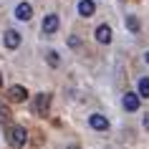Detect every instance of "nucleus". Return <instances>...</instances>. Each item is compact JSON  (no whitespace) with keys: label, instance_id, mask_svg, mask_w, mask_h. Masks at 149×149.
<instances>
[{"label":"nucleus","instance_id":"1","mask_svg":"<svg viewBox=\"0 0 149 149\" xmlns=\"http://www.w3.org/2000/svg\"><path fill=\"white\" fill-rule=\"evenodd\" d=\"M48 106H51V94H38V96H36V101H33V114L46 116Z\"/></svg>","mask_w":149,"mask_h":149},{"label":"nucleus","instance_id":"2","mask_svg":"<svg viewBox=\"0 0 149 149\" xmlns=\"http://www.w3.org/2000/svg\"><path fill=\"white\" fill-rule=\"evenodd\" d=\"M25 141H28V132H25L23 126H13L10 129V144L13 147H23Z\"/></svg>","mask_w":149,"mask_h":149},{"label":"nucleus","instance_id":"3","mask_svg":"<svg viewBox=\"0 0 149 149\" xmlns=\"http://www.w3.org/2000/svg\"><path fill=\"white\" fill-rule=\"evenodd\" d=\"M3 46L8 48V51H15V48L20 46V33L13 31V28H10V31H5V36H3Z\"/></svg>","mask_w":149,"mask_h":149},{"label":"nucleus","instance_id":"4","mask_svg":"<svg viewBox=\"0 0 149 149\" xmlns=\"http://www.w3.org/2000/svg\"><path fill=\"white\" fill-rule=\"evenodd\" d=\"M56 31H58V15H56V13H48V15L43 18V33H46V36H53Z\"/></svg>","mask_w":149,"mask_h":149},{"label":"nucleus","instance_id":"5","mask_svg":"<svg viewBox=\"0 0 149 149\" xmlns=\"http://www.w3.org/2000/svg\"><path fill=\"white\" fill-rule=\"evenodd\" d=\"M88 124H91V129H96V132H106V129H109V119L101 116V114H91V116H88Z\"/></svg>","mask_w":149,"mask_h":149},{"label":"nucleus","instance_id":"6","mask_svg":"<svg viewBox=\"0 0 149 149\" xmlns=\"http://www.w3.org/2000/svg\"><path fill=\"white\" fill-rule=\"evenodd\" d=\"M15 18H18V20H31V18H33V8H31V3H18V8H15Z\"/></svg>","mask_w":149,"mask_h":149},{"label":"nucleus","instance_id":"7","mask_svg":"<svg viewBox=\"0 0 149 149\" xmlns=\"http://www.w3.org/2000/svg\"><path fill=\"white\" fill-rule=\"evenodd\" d=\"M94 13H96V3H94V0H81V3H79V15L91 18Z\"/></svg>","mask_w":149,"mask_h":149},{"label":"nucleus","instance_id":"8","mask_svg":"<svg viewBox=\"0 0 149 149\" xmlns=\"http://www.w3.org/2000/svg\"><path fill=\"white\" fill-rule=\"evenodd\" d=\"M121 104H124L126 111H136V109H139V96L132 94V91H126V94H124V101H121Z\"/></svg>","mask_w":149,"mask_h":149},{"label":"nucleus","instance_id":"9","mask_svg":"<svg viewBox=\"0 0 149 149\" xmlns=\"http://www.w3.org/2000/svg\"><path fill=\"white\" fill-rule=\"evenodd\" d=\"M8 96H10V101H25V99H28V91H25L23 86H10Z\"/></svg>","mask_w":149,"mask_h":149},{"label":"nucleus","instance_id":"10","mask_svg":"<svg viewBox=\"0 0 149 149\" xmlns=\"http://www.w3.org/2000/svg\"><path fill=\"white\" fill-rule=\"evenodd\" d=\"M96 40H99V43H111V28L106 23H101L96 28Z\"/></svg>","mask_w":149,"mask_h":149},{"label":"nucleus","instance_id":"11","mask_svg":"<svg viewBox=\"0 0 149 149\" xmlns=\"http://www.w3.org/2000/svg\"><path fill=\"white\" fill-rule=\"evenodd\" d=\"M126 28H129V33H139L141 31V23H139V18L136 15H126Z\"/></svg>","mask_w":149,"mask_h":149},{"label":"nucleus","instance_id":"12","mask_svg":"<svg viewBox=\"0 0 149 149\" xmlns=\"http://www.w3.org/2000/svg\"><path fill=\"white\" fill-rule=\"evenodd\" d=\"M136 96L149 99V79H139V94H136Z\"/></svg>","mask_w":149,"mask_h":149},{"label":"nucleus","instance_id":"13","mask_svg":"<svg viewBox=\"0 0 149 149\" xmlns=\"http://www.w3.org/2000/svg\"><path fill=\"white\" fill-rule=\"evenodd\" d=\"M46 58H48V63H51V66H58V53H56V51H48Z\"/></svg>","mask_w":149,"mask_h":149},{"label":"nucleus","instance_id":"14","mask_svg":"<svg viewBox=\"0 0 149 149\" xmlns=\"http://www.w3.org/2000/svg\"><path fill=\"white\" fill-rule=\"evenodd\" d=\"M8 119H10V111L5 106H0V121H8Z\"/></svg>","mask_w":149,"mask_h":149},{"label":"nucleus","instance_id":"15","mask_svg":"<svg viewBox=\"0 0 149 149\" xmlns=\"http://www.w3.org/2000/svg\"><path fill=\"white\" fill-rule=\"evenodd\" d=\"M68 46H71V48H79V46H81V40L76 38V36H71V38H68Z\"/></svg>","mask_w":149,"mask_h":149},{"label":"nucleus","instance_id":"16","mask_svg":"<svg viewBox=\"0 0 149 149\" xmlns=\"http://www.w3.org/2000/svg\"><path fill=\"white\" fill-rule=\"evenodd\" d=\"M144 129H149V114L144 116Z\"/></svg>","mask_w":149,"mask_h":149},{"label":"nucleus","instance_id":"17","mask_svg":"<svg viewBox=\"0 0 149 149\" xmlns=\"http://www.w3.org/2000/svg\"><path fill=\"white\" fill-rule=\"evenodd\" d=\"M144 58H147V63H149V51H147V53H144Z\"/></svg>","mask_w":149,"mask_h":149},{"label":"nucleus","instance_id":"18","mask_svg":"<svg viewBox=\"0 0 149 149\" xmlns=\"http://www.w3.org/2000/svg\"><path fill=\"white\" fill-rule=\"evenodd\" d=\"M0 86H3V76H0Z\"/></svg>","mask_w":149,"mask_h":149},{"label":"nucleus","instance_id":"19","mask_svg":"<svg viewBox=\"0 0 149 149\" xmlns=\"http://www.w3.org/2000/svg\"><path fill=\"white\" fill-rule=\"evenodd\" d=\"M68 149H79V147H68Z\"/></svg>","mask_w":149,"mask_h":149}]
</instances>
